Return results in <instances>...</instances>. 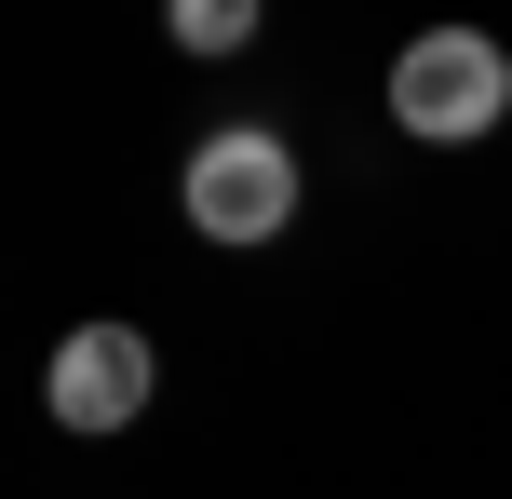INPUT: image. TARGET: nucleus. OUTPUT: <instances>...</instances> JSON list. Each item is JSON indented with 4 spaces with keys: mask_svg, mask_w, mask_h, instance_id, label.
Wrapping results in <instances>:
<instances>
[{
    "mask_svg": "<svg viewBox=\"0 0 512 499\" xmlns=\"http://www.w3.org/2000/svg\"><path fill=\"white\" fill-rule=\"evenodd\" d=\"M499 108H512V54L486 41V27H432V41L391 54V122L432 135V149H472Z\"/></svg>",
    "mask_w": 512,
    "mask_h": 499,
    "instance_id": "1",
    "label": "nucleus"
},
{
    "mask_svg": "<svg viewBox=\"0 0 512 499\" xmlns=\"http://www.w3.org/2000/svg\"><path fill=\"white\" fill-rule=\"evenodd\" d=\"M176 203H189V230H203V243H270L283 216H297V149H283L270 122H216L203 149H189Z\"/></svg>",
    "mask_w": 512,
    "mask_h": 499,
    "instance_id": "2",
    "label": "nucleus"
},
{
    "mask_svg": "<svg viewBox=\"0 0 512 499\" xmlns=\"http://www.w3.org/2000/svg\"><path fill=\"white\" fill-rule=\"evenodd\" d=\"M149 338L135 324H68V351H54V432H135V405H149Z\"/></svg>",
    "mask_w": 512,
    "mask_h": 499,
    "instance_id": "3",
    "label": "nucleus"
},
{
    "mask_svg": "<svg viewBox=\"0 0 512 499\" xmlns=\"http://www.w3.org/2000/svg\"><path fill=\"white\" fill-rule=\"evenodd\" d=\"M256 41V0H176V54H243Z\"/></svg>",
    "mask_w": 512,
    "mask_h": 499,
    "instance_id": "4",
    "label": "nucleus"
}]
</instances>
